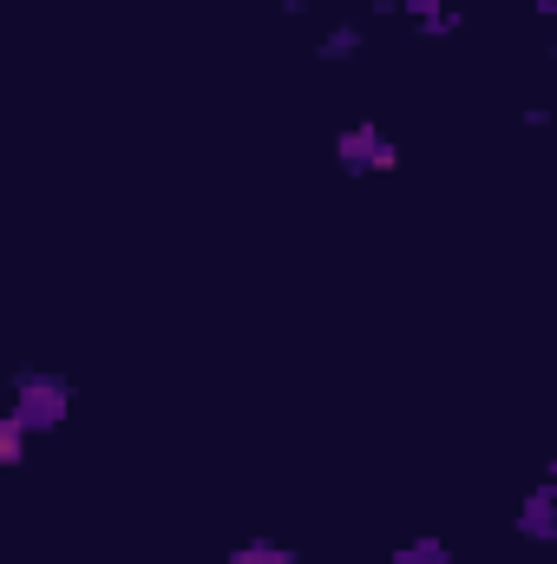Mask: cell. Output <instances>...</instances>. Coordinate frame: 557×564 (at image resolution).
<instances>
[{
    "label": "cell",
    "mask_w": 557,
    "mask_h": 564,
    "mask_svg": "<svg viewBox=\"0 0 557 564\" xmlns=\"http://www.w3.org/2000/svg\"><path fill=\"white\" fill-rule=\"evenodd\" d=\"M237 564H288V558H282V552H243Z\"/></svg>",
    "instance_id": "obj_1"
}]
</instances>
